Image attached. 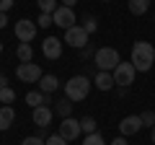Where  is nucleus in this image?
Masks as SVG:
<instances>
[{
    "mask_svg": "<svg viewBox=\"0 0 155 145\" xmlns=\"http://www.w3.org/2000/svg\"><path fill=\"white\" fill-rule=\"evenodd\" d=\"M155 62V49L150 42H134L132 44V65L137 72H147Z\"/></svg>",
    "mask_w": 155,
    "mask_h": 145,
    "instance_id": "1",
    "label": "nucleus"
},
{
    "mask_svg": "<svg viewBox=\"0 0 155 145\" xmlns=\"http://www.w3.org/2000/svg\"><path fill=\"white\" fill-rule=\"evenodd\" d=\"M91 91V80L85 75H75L65 83V99L67 101H83Z\"/></svg>",
    "mask_w": 155,
    "mask_h": 145,
    "instance_id": "2",
    "label": "nucleus"
},
{
    "mask_svg": "<svg viewBox=\"0 0 155 145\" xmlns=\"http://www.w3.org/2000/svg\"><path fill=\"white\" fill-rule=\"evenodd\" d=\"M93 62H96V67H98L101 72H114L116 65L122 62V57H119L116 49H111V47H101V49H96Z\"/></svg>",
    "mask_w": 155,
    "mask_h": 145,
    "instance_id": "3",
    "label": "nucleus"
},
{
    "mask_svg": "<svg viewBox=\"0 0 155 145\" xmlns=\"http://www.w3.org/2000/svg\"><path fill=\"white\" fill-rule=\"evenodd\" d=\"M134 65L132 62H119V65H116V70L111 72V75H114V83L116 86H122V88H129V86L134 83Z\"/></svg>",
    "mask_w": 155,
    "mask_h": 145,
    "instance_id": "4",
    "label": "nucleus"
},
{
    "mask_svg": "<svg viewBox=\"0 0 155 145\" xmlns=\"http://www.w3.org/2000/svg\"><path fill=\"white\" fill-rule=\"evenodd\" d=\"M16 75H18V80H23V83H39L44 72H41L39 65H34V62H21L18 70H16Z\"/></svg>",
    "mask_w": 155,
    "mask_h": 145,
    "instance_id": "5",
    "label": "nucleus"
},
{
    "mask_svg": "<svg viewBox=\"0 0 155 145\" xmlns=\"http://www.w3.org/2000/svg\"><path fill=\"white\" fill-rule=\"evenodd\" d=\"M65 42L70 47H75V49H83V47L88 44V31H85L83 26H70L65 31Z\"/></svg>",
    "mask_w": 155,
    "mask_h": 145,
    "instance_id": "6",
    "label": "nucleus"
},
{
    "mask_svg": "<svg viewBox=\"0 0 155 145\" xmlns=\"http://www.w3.org/2000/svg\"><path fill=\"white\" fill-rule=\"evenodd\" d=\"M52 18H54V23H57V26H62L65 31H67L70 26H75V11L67 8V5H60L54 13H52Z\"/></svg>",
    "mask_w": 155,
    "mask_h": 145,
    "instance_id": "7",
    "label": "nucleus"
},
{
    "mask_svg": "<svg viewBox=\"0 0 155 145\" xmlns=\"http://www.w3.org/2000/svg\"><path fill=\"white\" fill-rule=\"evenodd\" d=\"M80 132H83V127H80V119H72V117L62 119V124H60V135L67 140V143H70V140H75Z\"/></svg>",
    "mask_w": 155,
    "mask_h": 145,
    "instance_id": "8",
    "label": "nucleus"
},
{
    "mask_svg": "<svg viewBox=\"0 0 155 145\" xmlns=\"http://www.w3.org/2000/svg\"><path fill=\"white\" fill-rule=\"evenodd\" d=\"M41 52H44V57H49V60H60L62 57V39L47 36V39L41 42Z\"/></svg>",
    "mask_w": 155,
    "mask_h": 145,
    "instance_id": "9",
    "label": "nucleus"
},
{
    "mask_svg": "<svg viewBox=\"0 0 155 145\" xmlns=\"http://www.w3.org/2000/svg\"><path fill=\"white\" fill-rule=\"evenodd\" d=\"M16 36H18V42H31L36 36V23L28 21V18H21L16 23Z\"/></svg>",
    "mask_w": 155,
    "mask_h": 145,
    "instance_id": "10",
    "label": "nucleus"
},
{
    "mask_svg": "<svg viewBox=\"0 0 155 145\" xmlns=\"http://www.w3.org/2000/svg\"><path fill=\"white\" fill-rule=\"evenodd\" d=\"M119 130H122L124 137H127V135H137L140 130H142V119L140 117H124L122 122H119Z\"/></svg>",
    "mask_w": 155,
    "mask_h": 145,
    "instance_id": "11",
    "label": "nucleus"
},
{
    "mask_svg": "<svg viewBox=\"0 0 155 145\" xmlns=\"http://www.w3.org/2000/svg\"><path fill=\"white\" fill-rule=\"evenodd\" d=\"M52 122V109L49 106H36L34 109V124L36 127H47Z\"/></svg>",
    "mask_w": 155,
    "mask_h": 145,
    "instance_id": "12",
    "label": "nucleus"
},
{
    "mask_svg": "<svg viewBox=\"0 0 155 145\" xmlns=\"http://www.w3.org/2000/svg\"><path fill=\"white\" fill-rule=\"evenodd\" d=\"M26 104L28 106H47L49 104V93H41V91H31V93H26Z\"/></svg>",
    "mask_w": 155,
    "mask_h": 145,
    "instance_id": "13",
    "label": "nucleus"
},
{
    "mask_svg": "<svg viewBox=\"0 0 155 145\" xmlns=\"http://www.w3.org/2000/svg\"><path fill=\"white\" fill-rule=\"evenodd\" d=\"M57 88H60V80L54 75H41V80H39V91L41 93H54Z\"/></svg>",
    "mask_w": 155,
    "mask_h": 145,
    "instance_id": "14",
    "label": "nucleus"
},
{
    "mask_svg": "<svg viewBox=\"0 0 155 145\" xmlns=\"http://www.w3.org/2000/svg\"><path fill=\"white\" fill-rule=\"evenodd\" d=\"M93 83H96L98 91H109L111 86H116L114 83V75H111V72H101V70H98V75L93 78Z\"/></svg>",
    "mask_w": 155,
    "mask_h": 145,
    "instance_id": "15",
    "label": "nucleus"
},
{
    "mask_svg": "<svg viewBox=\"0 0 155 145\" xmlns=\"http://www.w3.org/2000/svg\"><path fill=\"white\" fill-rule=\"evenodd\" d=\"M13 119H16V112H13L11 106H3V109H0V132H5L13 124Z\"/></svg>",
    "mask_w": 155,
    "mask_h": 145,
    "instance_id": "16",
    "label": "nucleus"
},
{
    "mask_svg": "<svg viewBox=\"0 0 155 145\" xmlns=\"http://www.w3.org/2000/svg\"><path fill=\"white\" fill-rule=\"evenodd\" d=\"M150 8V0H129V13L132 16H142Z\"/></svg>",
    "mask_w": 155,
    "mask_h": 145,
    "instance_id": "17",
    "label": "nucleus"
},
{
    "mask_svg": "<svg viewBox=\"0 0 155 145\" xmlns=\"http://www.w3.org/2000/svg\"><path fill=\"white\" fill-rule=\"evenodd\" d=\"M31 55H34L31 44H28V42H21V44H18V60L21 62H31Z\"/></svg>",
    "mask_w": 155,
    "mask_h": 145,
    "instance_id": "18",
    "label": "nucleus"
},
{
    "mask_svg": "<svg viewBox=\"0 0 155 145\" xmlns=\"http://www.w3.org/2000/svg\"><path fill=\"white\" fill-rule=\"evenodd\" d=\"M80 127H83V132H85V135H93L98 124H96V119H93V117H83V119H80Z\"/></svg>",
    "mask_w": 155,
    "mask_h": 145,
    "instance_id": "19",
    "label": "nucleus"
},
{
    "mask_svg": "<svg viewBox=\"0 0 155 145\" xmlns=\"http://www.w3.org/2000/svg\"><path fill=\"white\" fill-rule=\"evenodd\" d=\"M36 3H39V8H41V13H49V16L60 8V5H57V0H36Z\"/></svg>",
    "mask_w": 155,
    "mask_h": 145,
    "instance_id": "20",
    "label": "nucleus"
},
{
    "mask_svg": "<svg viewBox=\"0 0 155 145\" xmlns=\"http://www.w3.org/2000/svg\"><path fill=\"white\" fill-rule=\"evenodd\" d=\"M13 101H16V91L5 86V88L0 91V104H5V106H8V104H13Z\"/></svg>",
    "mask_w": 155,
    "mask_h": 145,
    "instance_id": "21",
    "label": "nucleus"
},
{
    "mask_svg": "<svg viewBox=\"0 0 155 145\" xmlns=\"http://www.w3.org/2000/svg\"><path fill=\"white\" fill-rule=\"evenodd\" d=\"M70 109H72V104H67V99L57 101V114H60L62 119H67V117H70Z\"/></svg>",
    "mask_w": 155,
    "mask_h": 145,
    "instance_id": "22",
    "label": "nucleus"
},
{
    "mask_svg": "<svg viewBox=\"0 0 155 145\" xmlns=\"http://www.w3.org/2000/svg\"><path fill=\"white\" fill-rule=\"evenodd\" d=\"M83 145H106V140L101 137L98 132H93V135H85V140H83Z\"/></svg>",
    "mask_w": 155,
    "mask_h": 145,
    "instance_id": "23",
    "label": "nucleus"
},
{
    "mask_svg": "<svg viewBox=\"0 0 155 145\" xmlns=\"http://www.w3.org/2000/svg\"><path fill=\"white\" fill-rule=\"evenodd\" d=\"M140 119H142V127H155V112L140 114Z\"/></svg>",
    "mask_w": 155,
    "mask_h": 145,
    "instance_id": "24",
    "label": "nucleus"
},
{
    "mask_svg": "<svg viewBox=\"0 0 155 145\" xmlns=\"http://www.w3.org/2000/svg\"><path fill=\"white\" fill-rule=\"evenodd\" d=\"M83 29H85L88 34H93L96 29H98V23H96V18H93V16H85V21H83Z\"/></svg>",
    "mask_w": 155,
    "mask_h": 145,
    "instance_id": "25",
    "label": "nucleus"
},
{
    "mask_svg": "<svg viewBox=\"0 0 155 145\" xmlns=\"http://www.w3.org/2000/svg\"><path fill=\"white\" fill-rule=\"evenodd\" d=\"M52 23H54V18H52L49 13H41V16H39V26H41V29H47V26H52Z\"/></svg>",
    "mask_w": 155,
    "mask_h": 145,
    "instance_id": "26",
    "label": "nucleus"
},
{
    "mask_svg": "<svg viewBox=\"0 0 155 145\" xmlns=\"http://www.w3.org/2000/svg\"><path fill=\"white\" fill-rule=\"evenodd\" d=\"M47 145H67V140L62 135H52V137H47Z\"/></svg>",
    "mask_w": 155,
    "mask_h": 145,
    "instance_id": "27",
    "label": "nucleus"
},
{
    "mask_svg": "<svg viewBox=\"0 0 155 145\" xmlns=\"http://www.w3.org/2000/svg\"><path fill=\"white\" fill-rule=\"evenodd\" d=\"M21 145H47V140H41V137H23Z\"/></svg>",
    "mask_w": 155,
    "mask_h": 145,
    "instance_id": "28",
    "label": "nucleus"
},
{
    "mask_svg": "<svg viewBox=\"0 0 155 145\" xmlns=\"http://www.w3.org/2000/svg\"><path fill=\"white\" fill-rule=\"evenodd\" d=\"M13 8V0H0V13H8Z\"/></svg>",
    "mask_w": 155,
    "mask_h": 145,
    "instance_id": "29",
    "label": "nucleus"
},
{
    "mask_svg": "<svg viewBox=\"0 0 155 145\" xmlns=\"http://www.w3.org/2000/svg\"><path fill=\"white\" fill-rule=\"evenodd\" d=\"M111 145H127V140H124V135H122V137H116V140H114Z\"/></svg>",
    "mask_w": 155,
    "mask_h": 145,
    "instance_id": "30",
    "label": "nucleus"
},
{
    "mask_svg": "<svg viewBox=\"0 0 155 145\" xmlns=\"http://www.w3.org/2000/svg\"><path fill=\"white\" fill-rule=\"evenodd\" d=\"M5 23H8V18H5V13H0V29H5Z\"/></svg>",
    "mask_w": 155,
    "mask_h": 145,
    "instance_id": "31",
    "label": "nucleus"
},
{
    "mask_svg": "<svg viewBox=\"0 0 155 145\" xmlns=\"http://www.w3.org/2000/svg\"><path fill=\"white\" fill-rule=\"evenodd\" d=\"M5 83H8V78H5V75H0V91L5 88Z\"/></svg>",
    "mask_w": 155,
    "mask_h": 145,
    "instance_id": "32",
    "label": "nucleus"
},
{
    "mask_svg": "<svg viewBox=\"0 0 155 145\" xmlns=\"http://www.w3.org/2000/svg\"><path fill=\"white\" fill-rule=\"evenodd\" d=\"M75 3H78V0H62V5H67V8H72Z\"/></svg>",
    "mask_w": 155,
    "mask_h": 145,
    "instance_id": "33",
    "label": "nucleus"
},
{
    "mask_svg": "<svg viewBox=\"0 0 155 145\" xmlns=\"http://www.w3.org/2000/svg\"><path fill=\"white\" fill-rule=\"evenodd\" d=\"M150 137H153V143H155V127H153V130H150Z\"/></svg>",
    "mask_w": 155,
    "mask_h": 145,
    "instance_id": "34",
    "label": "nucleus"
},
{
    "mask_svg": "<svg viewBox=\"0 0 155 145\" xmlns=\"http://www.w3.org/2000/svg\"><path fill=\"white\" fill-rule=\"evenodd\" d=\"M0 55H3V42H0Z\"/></svg>",
    "mask_w": 155,
    "mask_h": 145,
    "instance_id": "35",
    "label": "nucleus"
},
{
    "mask_svg": "<svg viewBox=\"0 0 155 145\" xmlns=\"http://www.w3.org/2000/svg\"><path fill=\"white\" fill-rule=\"evenodd\" d=\"M104 3H109V0H104Z\"/></svg>",
    "mask_w": 155,
    "mask_h": 145,
    "instance_id": "36",
    "label": "nucleus"
}]
</instances>
